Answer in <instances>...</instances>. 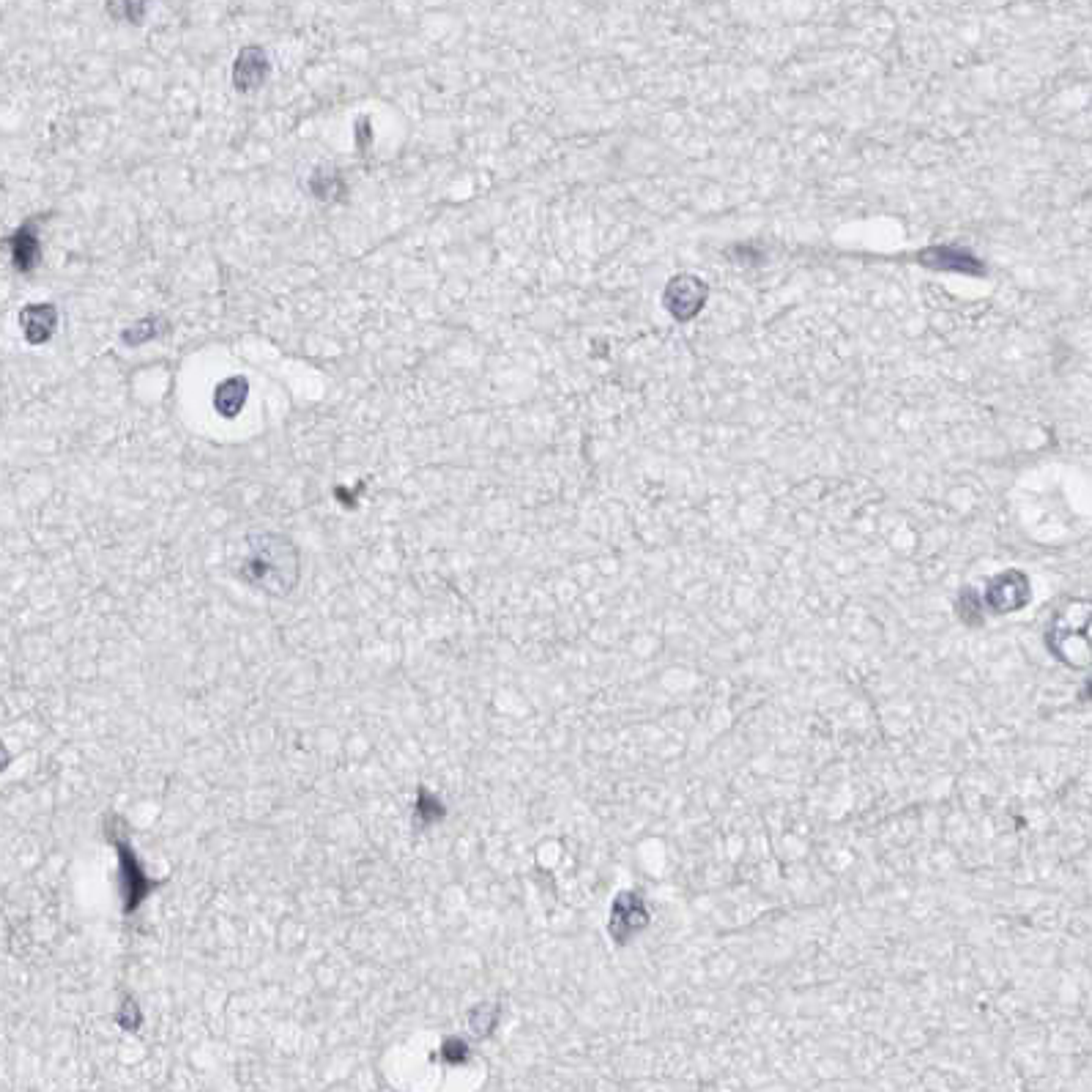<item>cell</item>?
<instances>
[{
    "label": "cell",
    "mask_w": 1092,
    "mask_h": 1092,
    "mask_svg": "<svg viewBox=\"0 0 1092 1092\" xmlns=\"http://www.w3.org/2000/svg\"><path fill=\"white\" fill-rule=\"evenodd\" d=\"M238 578L246 580L252 589H260L271 597H288L299 586L301 558L299 547L288 535L279 532H255L246 537V553Z\"/></svg>",
    "instance_id": "1"
},
{
    "label": "cell",
    "mask_w": 1092,
    "mask_h": 1092,
    "mask_svg": "<svg viewBox=\"0 0 1092 1092\" xmlns=\"http://www.w3.org/2000/svg\"><path fill=\"white\" fill-rule=\"evenodd\" d=\"M1049 649L1060 663L1087 668L1092 663V600H1068L1049 624Z\"/></svg>",
    "instance_id": "2"
},
{
    "label": "cell",
    "mask_w": 1092,
    "mask_h": 1092,
    "mask_svg": "<svg viewBox=\"0 0 1092 1092\" xmlns=\"http://www.w3.org/2000/svg\"><path fill=\"white\" fill-rule=\"evenodd\" d=\"M113 847L119 852V877H121V901H124V914H135V911L143 907V901L149 899V893L157 885L151 882V877L146 874V868L140 863V857L135 855V849L129 844V838H124L116 830H108Z\"/></svg>",
    "instance_id": "3"
},
{
    "label": "cell",
    "mask_w": 1092,
    "mask_h": 1092,
    "mask_svg": "<svg viewBox=\"0 0 1092 1092\" xmlns=\"http://www.w3.org/2000/svg\"><path fill=\"white\" fill-rule=\"evenodd\" d=\"M649 907H646V899L635 890H621L616 893V899L610 904V917H608V933L613 942L619 947H627V944L649 928Z\"/></svg>",
    "instance_id": "4"
},
{
    "label": "cell",
    "mask_w": 1092,
    "mask_h": 1092,
    "mask_svg": "<svg viewBox=\"0 0 1092 1092\" xmlns=\"http://www.w3.org/2000/svg\"><path fill=\"white\" fill-rule=\"evenodd\" d=\"M1032 597V586H1029V578L1018 569H1007L1002 575L988 580L983 594V610H991L996 616H1005V613H1016L1029 602Z\"/></svg>",
    "instance_id": "5"
},
{
    "label": "cell",
    "mask_w": 1092,
    "mask_h": 1092,
    "mask_svg": "<svg viewBox=\"0 0 1092 1092\" xmlns=\"http://www.w3.org/2000/svg\"><path fill=\"white\" fill-rule=\"evenodd\" d=\"M665 307L676 321H690L707 301V285L698 277H674L665 288Z\"/></svg>",
    "instance_id": "6"
},
{
    "label": "cell",
    "mask_w": 1092,
    "mask_h": 1092,
    "mask_svg": "<svg viewBox=\"0 0 1092 1092\" xmlns=\"http://www.w3.org/2000/svg\"><path fill=\"white\" fill-rule=\"evenodd\" d=\"M271 77V61L266 50L260 47H244L233 64V86L238 94H255L266 86Z\"/></svg>",
    "instance_id": "7"
},
{
    "label": "cell",
    "mask_w": 1092,
    "mask_h": 1092,
    "mask_svg": "<svg viewBox=\"0 0 1092 1092\" xmlns=\"http://www.w3.org/2000/svg\"><path fill=\"white\" fill-rule=\"evenodd\" d=\"M9 252L11 263L20 274H31L33 268L39 266V257H42V244H39V230H36V219H28L25 225L17 227L9 236Z\"/></svg>",
    "instance_id": "8"
},
{
    "label": "cell",
    "mask_w": 1092,
    "mask_h": 1092,
    "mask_svg": "<svg viewBox=\"0 0 1092 1092\" xmlns=\"http://www.w3.org/2000/svg\"><path fill=\"white\" fill-rule=\"evenodd\" d=\"M20 326L25 340L31 345H44L58 329V310L55 304H28L20 312Z\"/></svg>",
    "instance_id": "9"
},
{
    "label": "cell",
    "mask_w": 1092,
    "mask_h": 1092,
    "mask_svg": "<svg viewBox=\"0 0 1092 1092\" xmlns=\"http://www.w3.org/2000/svg\"><path fill=\"white\" fill-rule=\"evenodd\" d=\"M246 397H249V381H246L244 375L227 378V381L216 386L214 392L216 414H222L225 419H236L244 411Z\"/></svg>",
    "instance_id": "10"
},
{
    "label": "cell",
    "mask_w": 1092,
    "mask_h": 1092,
    "mask_svg": "<svg viewBox=\"0 0 1092 1092\" xmlns=\"http://www.w3.org/2000/svg\"><path fill=\"white\" fill-rule=\"evenodd\" d=\"M444 816H447V805L441 803L439 797L430 792V789L419 786L417 797H414V827H417V830H428V827H433L436 822H441Z\"/></svg>",
    "instance_id": "11"
},
{
    "label": "cell",
    "mask_w": 1092,
    "mask_h": 1092,
    "mask_svg": "<svg viewBox=\"0 0 1092 1092\" xmlns=\"http://www.w3.org/2000/svg\"><path fill=\"white\" fill-rule=\"evenodd\" d=\"M310 189L318 200H334V194L343 192V179H340V173L334 171L332 165L329 168H318V171L312 173Z\"/></svg>",
    "instance_id": "12"
},
{
    "label": "cell",
    "mask_w": 1092,
    "mask_h": 1092,
    "mask_svg": "<svg viewBox=\"0 0 1092 1092\" xmlns=\"http://www.w3.org/2000/svg\"><path fill=\"white\" fill-rule=\"evenodd\" d=\"M162 332H165V321H162V318H143V321H138L135 326H129L127 332L121 334V343L129 345V348H135V345H143V343H149V340H154V337H160Z\"/></svg>",
    "instance_id": "13"
},
{
    "label": "cell",
    "mask_w": 1092,
    "mask_h": 1092,
    "mask_svg": "<svg viewBox=\"0 0 1092 1092\" xmlns=\"http://www.w3.org/2000/svg\"><path fill=\"white\" fill-rule=\"evenodd\" d=\"M499 1018H502V1007L483 1002V1005L472 1007V1013H469V1027H472L474 1035L488 1038L493 1029H496V1024H499Z\"/></svg>",
    "instance_id": "14"
},
{
    "label": "cell",
    "mask_w": 1092,
    "mask_h": 1092,
    "mask_svg": "<svg viewBox=\"0 0 1092 1092\" xmlns=\"http://www.w3.org/2000/svg\"><path fill=\"white\" fill-rule=\"evenodd\" d=\"M116 1021H119V1027L127 1029V1032H138V1029L143 1027V1010H140L135 996H124V999H121Z\"/></svg>",
    "instance_id": "15"
},
{
    "label": "cell",
    "mask_w": 1092,
    "mask_h": 1092,
    "mask_svg": "<svg viewBox=\"0 0 1092 1092\" xmlns=\"http://www.w3.org/2000/svg\"><path fill=\"white\" fill-rule=\"evenodd\" d=\"M439 1060L447 1062V1065H466V1062L472 1060V1049H469V1043L463 1038H447L441 1043Z\"/></svg>",
    "instance_id": "16"
},
{
    "label": "cell",
    "mask_w": 1092,
    "mask_h": 1092,
    "mask_svg": "<svg viewBox=\"0 0 1092 1092\" xmlns=\"http://www.w3.org/2000/svg\"><path fill=\"white\" fill-rule=\"evenodd\" d=\"M1084 698H1087V701H1092V679L1087 682V687H1084Z\"/></svg>",
    "instance_id": "17"
}]
</instances>
